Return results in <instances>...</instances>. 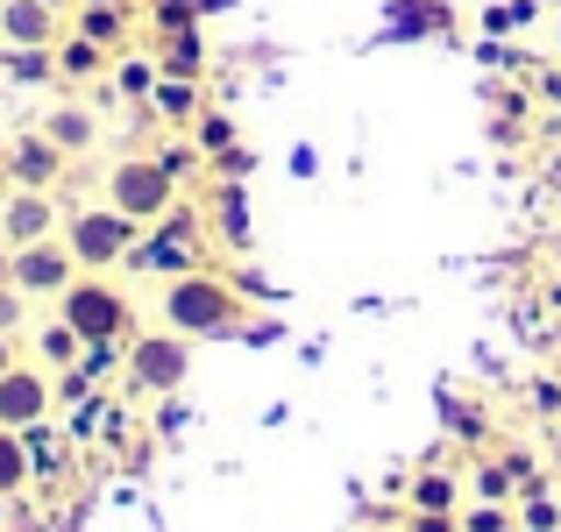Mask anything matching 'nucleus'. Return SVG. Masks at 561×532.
<instances>
[{
  "instance_id": "1",
  "label": "nucleus",
  "mask_w": 561,
  "mask_h": 532,
  "mask_svg": "<svg viewBox=\"0 0 561 532\" xmlns=\"http://www.w3.org/2000/svg\"><path fill=\"white\" fill-rule=\"evenodd\" d=\"M164 327H179L185 342H220V334H242L249 327V305L228 277L214 270H185V277H164V299H157Z\"/></svg>"
},
{
  "instance_id": "2",
  "label": "nucleus",
  "mask_w": 561,
  "mask_h": 532,
  "mask_svg": "<svg viewBox=\"0 0 561 532\" xmlns=\"http://www.w3.org/2000/svg\"><path fill=\"white\" fill-rule=\"evenodd\" d=\"M57 320L79 327V342H136V299L114 285L107 270H79L65 291H57Z\"/></svg>"
},
{
  "instance_id": "3",
  "label": "nucleus",
  "mask_w": 561,
  "mask_h": 532,
  "mask_svg": "<svg viewBox=\"0 0 561 532\" xmlns=\"http://www.w3.org/2000/svg\"><path fill=\"white\" fill-rule=\"evenodd\" d=\"M122 377H128V391L136 397H179V383L192 377V342L179 327H150V334H136L122 355Z\"/></svg>"
},
{
  "instance_id": "4",
  "label": "nucleus",
  "mask_w": 561,
  "mask_h": 532,
  "mask_svg": "<svg viewBox=\"0 0 561 532\" xmlns=\"http://www.w3.org/2000/svg\"><path fill=\"white\" fill-rule=\"evenodd\" d=\"M65 242L71 256H79V270H114V263H128V248L142 242V220H128L122 206H79V213H65Z\"/></svg>"
},
{
  "instance_id": "5",
  "label": "nucleus",
  "mask_w": 561,
  "mask_h": 532,
  "mask_svg": "<svg viewBox=\"0 0 561 532\" xmlns=\"http://www.w3.org/2000/svg\"><path fill=\"white\" fill-rule=\"evenodd\" d=\"M107 206H122L128 220L157 228V220L179 206V177L157 164V150H150V157H122V164L107 171Z\"/></svg>"
},
{
  "instance_id": "6",
  "label": "nucleus",
  "mask_w": 561,
  "mask_h": 532,
  "mask_svg": "<svg viewBox=\"0 0 561 532\" xmlns=\"http://www.w3.org/2000/svg\"><path fill=\"white\" fill-rule=\"evenodd\" d=\"M128 270L136 277H185V270H199V213L171 206L157 228H142V242L128 248Z\"/></svg>"
},
{
  "instance_id": "7",
  "label": "nucleus",
  "mask_w": 561,
  "mask_h": 532,
  "mask_svg": "<svg viewBox=\"0 0 561 532\" xmlns=\"http://www.w3.org/2000/svg\"><path fill=\"white\" fill-rule=\"evenodd\" d=\"M71 277H79V256H71L65 228L43 234V242H28V248H8V285L22 291V299H57Z\"/></svg>"
},
{
  "instance_id": "8",
  "label": "nucleus",
  "mask_w": 561,
  "mask_h": 532,
  "mask_svg": "<svg viewBox=\"0 0 561 532\" xmlns=\"http://www.w3.org/2000/svg\"><path fill=\"white\" fill-rule=\"evenodd\" d=\"M65 171H71V157L57 150L43 128H28V136H14L8 150H0V177L22 185V192H57V185H65Z\"/></svg>"
},
{
  "instance_id": "9",
  "label": "nucleus",
  "mask_w": 561,
  "mask_h": 532,
  "mask_svg": "<svg viewBox=\"0 0 561 532\" xmlns=\"http://www.w3.org/2000/svg\"><path fill=\"white\" fill-rule=\"evenodd\" d=\"M57 405V377L43 362H14L8 377H0V426H14V433H28V426H43Z\"/></svg>"
},
{
  "instance_id": "10",
  "label": "nucleus",
  "mask_w": 561,
  "mask_h": 532,
  "mask_svg": "<svg viewBox=\"0 0 561 532\" xmlns=\"http://www.w3.org/2000/svg\"><path fill=\"white\" fill-rule=\"evenodd\" d=\"M65 228V213H57V192H22L8 185V199H0V248H28L43 242V234Z\"/></svg>"
},
{
  "instance_id": "11",
  "label": "nucleus",
  "mask_w": 561,
  "mask_h": 532,
  "mask_svg": "<svg viewBox=\"0 0 561 532\" xmlns=\"http://www.w3.org/2000/svg\"><path fill=\"white\" fill-rule=\"evenodd\" d=\"M65 14L43 0H0V50H57Z\"/></svg>"
},
{
  "instance_id": "12",
  "label": "nucleus",
  "mask_w": 561,
  "mask_h": 532,
  "mask_svg": "<svg viewBox=\"0 0 561 532\" xmlns=\"http://www.w3.org/2000/svg\"><path fill=\"white\" fill-rule=\"evenodd\" d=\"M114 57H122V50H107V43H93V36H79V28H65V36H57V85L100 79V71H114Z\"/></svg>"
},
{
  "instance_id": "13",
  "label": "nucleus",
  "mask_w": 561,
  "mask_h": 532,
  "mask_svg": "<svg viewBox=\"0 0 561 532\" xmlns=\"http://www.w3.org/2000/svg\"><path fill=\"white\" fill-rule=\"evenodd\" d=\"M128 22H136V0H79V8H71V28L93 36V43H107V50L128 43Z\"/></svg>"
},
{
  "instance_id": "14",
  "label": "nucleus",
  "mask_w": 561,
  "mask_h": 532,
  "mask_svg": "<svg viewBox=\"0 0 561 532\" xmlns=\"http://www.w3.org/2000/svg\"><path fill=\"white\" fill-rule=\"evenodd\" d=\"M142 107H150L157 122H171V128H179V136H185V128H192V122H199V114H206V85H199V79H157Z\"/></svg>"
},
{
  "instance_id": "15",
  "label": "nucleus",
  "mask_w": 561,
  "mask_h": 532,
  "mask_svg": "<svg viewBox=\"0 0 561 532\" xmlns=\"http://www.w3.org/2000/svg\"><path fill=\"white\" fill-rule=\"evenodd\" d=\"M157 79H206L199 22H192V28H164V36H157Z\"/></svg>"
},
{
  "instance_id": "16",
  "label": "nucleus",
  "mask_w": 561,
  "mask_h": 532,
  "mask_svg": "<svg viewBox=\"0 0 561 532\" xmlns=\"http://www.w3.org/2000/svg\"><path fill=\"white\" fill-rule=\"evenodd\" d=\"M43 136H50L65 157H85V150L100 142V114H93V107H79V100H65V107L43 114Z\"/></svg>"
},
{
  "instance_id": "17",
  "label": "nucleus",
  "mask_w": 561,
  "mask_h": 532,
  "mask_svg": "<svg viewBox=\"0 0 561 532\" xmlns=\"http://www.w3.org/2000/svg\"><path fill=\"white\" fill-rule=\"evenodd\" d=\"M405 511H462V476L455 469H420L405 483Z\"/></svg>"
},
{
  "instance_id": "18",
  "label": "nucleus",
  "mask_w": 561,
  "mask_h": 532,
  "mask_svg": "<svg viewBox=\"0 0 561 532\" xmlns=\"http://www.w3.org/2000/svg\"><path fill=\"white\" fill-rule=\"evenodd\" d=\"M36 362L43 369H50V377H57V369H79L85 362V342H79V327H65V320H43V327H36Z\"/></svg>"
},
{
  "instance_id": "19",
  "label": "nucleus",
  "mask_w": 561,
  "mask_h": 532,
  "mask_svg": "<svg viewBox=\"0 0 561 532\" xmlns=\"http://www.w3.org/2000/svg\"><path fill=\"white\" fill-rule=\"evenodd\" d=\"M36 483V454H28V433L0 426V497H22Z\"/></svg>"
},
{
  "instance_id": "20",
  "label": "nucleus",
  "mask_w": 561,
  "mask_h": 532,
  "mask_svg": "<svg viewBox=\"0 0 561 532\" xmlns=\"http://www.w3.org/2000/svg\"><path fill=\"white\" fill-rule=\"evenodd\" d=\"M519 532H561V497L548 490V476L519 490Z\"/></svg>"
},
{
  "instance_id": "21",
  "label": "nucleus",
  "mask_w": 561,
  "mask_h": 532,
  "mask_svg": "<svg viewBox=\"0 0 561 532\" xmlns=\"http://www.w3.org/2000/svg\"><path fill=\"white\" fill-rule=\"evenodd\" d=\"M185 136L199 142V157H220V150H234V142H242V136H234V114H228V107H206L199 122L185 128Z\"/></svg>"
},
{
  "instance_id": "22",
  "label": "nucleus",
  "mask_w": 561,
  "mask_h": 532,
  "mask_svg": "<svg viewBox=\"0 0 561 532\" xmlns=\"http://www.w3.org/2000/svg\"><path fill=\"white\" fill-rule=\"evenodd\" d=\"M0 71L14 85H50L57 79V50H0Z\"/></svg>"
},
{
  "instance_id": "23",
  "label": "nucleus",
  "mask_w": 561,
  "mask_h": 532,
  "mask_svg": "<svg viewBox=\"0 0 561 532\" xmlns=\"http://www.w3.org/2000/svg\"><path fill=\"white\" fill-rule=\"evenodd\" d=\"M469 497H483V505H519V483H512L505 462H477L469 469Z\"/></svg>"
},
{
  "instance_id": "24",
  "label": "nucleus",
  "mask_w": 561,
  "mask_h": 532,
  "mask_svg": "<svg viewBox=\"0 0 561 532\" xmlns=\"http://www.w3.org/2000/svg\"><path fill=\"white\" fill-rule=\"evenodd\" d=\"M214 228H220V242L228 248H249V213H242V192H220V206H214Z\"/></svg>"
},
{
  "instance_id": "25",
  "label": "nucleus",
  "mask_w": 561,
  "mask_h": 532,
  "mask_svg": "<svg viewBox=\"0 0 561 532\" xmlns=\"http://www.w3.org/2000/svg\"><path fill=\"white\" fill-rule=\"evenodd\" d=\"M462 532H519V505H462Z\"/></svg>"
},
{
  "instance_id": "26",
  "label": "nucleus",
  "mask_w": 561,
  "mask_h": 532,
  "mask_svg": "<svg viewBox=\"0 0 561 532\" xmlns=\"http://www.w3.org/2000/svg\"><path fill=\"white\" fill-rule=\"evenodd\" d=\"M157 164L179 177V185H192V177L206 171V157H199V142H192V136H179V142H164V150H157Z\"/></svg>"
},
{
  "instance_id": "27",
  "label": "nucleus",
  "mask_w": 561,
  "mask_h": 532,
  "mask_svg": "<svg viewBox=\"0 0 561 532\" xmlns=\"http://www.w3.org/2000/svg\"><path fill=\"white\" fill-rule=\"evenodd\" d=\"M114 71H122V93H136V100H150V85H157V65H142V57H114Z\"/></svg>"
},
{
  "instance_id": "28",
  "label": "nucleus",
  "mask_w": 561,
  "mask_h": 532,
  "mask_svg": "<svg viewBox=\"0 0 561 532\" xmlns=\"http://www.w3.org/2000/svg\"><path fill=\"white\" fill-rule=\"evenodd\" d=\"M199 8H206V0H157V36H164V28H192V22H199Z\"/></svg>"
},
{
  "instance_id": "29",
  "label": "nucleus",
  "mask_w": 561,
  "mask_h": 532,
  "mask_svg": "<svg viewBox=\"0 0 561 532\" xmlns=\"http://www.w3.org/2000/svg\"><path fill=\"white\" fill-rule=\"evenodd\" d=\"M497 462L512 469V483H519V490H526V483H540V462H534V448H505Z\"/></svg>"
},
{
  "instance_id": "30",
  "label": "nucleus",
  "mask_w": 561,
  "mask_h": 532,
  "mask_svg": "<svg viewBox=\"0 0 561 532\" xmlns=\"http://www.w3.org/2000/svg\"><path fill=\"white\" fill-rule=\"evenodd\" d=\"M405 532H462V511H412Z\"/></svg>"
},
{
  "instance_id": "31",
  "label": "nucleus",
  "mask_w": 561,
  "mask_h": 532,
  "mask_svg": "<svg viewBox=\"0 0 561 532\" xmlns=\"http://www.w3.org/2000/svg\"><path fill=\"white\" fill-rule=\"evenodd\" d=\"M57 397H65V405H85V397H93V377H85V369H57Z\"/></svg>"
},
{
  "instance_id": "32",
  "label": "nucleus",
  "mask_w": 561,
  "mask_h": 532,
  "mask_svg": "<svg viewBox=\"0 0 561 532\" xmlns=\"http://www.w3.org/2000/svg\"><path fill=\"white\" fill-rule=\"evenodd\" d=\"M526 397H534V412L561 419V383H554V377H534V391H526Z\"/></svg>"
},
{
  "instance_id": "33",
  "label": "nucleus",
  "mask_w": 561,
  "mask_h": 532,
  "mask_svg": "<svg viewBox=\"0 0 561 532\" xmlns=\"http://www.w3.org/2000/svg\"><path fill=\"white\" fill-rule=\"evenodd\" d=\"M22 291H14V285H0V334H14V327H22Z\"/></svg>"
},
{
  "instance_id": "34",
  "label": "nucleus",
  "mask_w": 561,
  "mask_h": 532,
  "mask_svg": "<svg viewBox=\"0 0 561 532\" xmlns=\"http://www.w3.org/2000/svg\"><path fill=\"white\" fill-rule=\"evenodd\" d=\"M540 100H554V107H561V65H554V71H540Z\"/></svg>"
},
{
  "instance_id": "35",
  "label": "nucleus",
  "mask_w": 561,
  "mask_h": 532,
  "mask_svg": "<svg viewBox=\"0 0 561 532\" xmlns=\"http://www.w3.org/2000/svg\"><path fill=\"white\" fill-rule=\"evenodd\" d=\"M14 362H22V348H14V334H0V377H8Z\"/></svg>"
},
{
  "instance_id": "36",
  "label": "nucleus",
  "mask_w": 561,
  "mask_h": 532,
  "mask_svg": "<svg viewBox=\"0 0 561 532\" xmlns=\"http://www.w3.org/2000/svg\"><path fill=\"white\" fill-rule=\"evenodd\" d=\"M43 8H57V14H71V8H79V0H43Z\"/></svg>"
},
{
  "instance_id": "37",
  "label": "nucleus",
  "mask_w": 561,
  "mask_h": 532,
  "mask_svg": "<svg viewBox=\"0 0 561 532\" xmlns=\"http://www.w3.org/2000/svg\"><path fill=\"white\" fill-rule=\"evenodd\" d=\"M554 57H561V8H554Z\"/></svg>"
},
{
  "instance_id": "38",
  "label": "nucleus",
  "mask_w": 561,
  "mask_h": 532,
  "mask_svg": "<svg viewBox=\"0 0 561 532\" xmlns=\"http://www.w3.org/2000/svg\"><path fill=\"white\" fill-rule=\"evenodd\" d=\"M8 505H14V497H0V519H8Z\"/></svg>"
},
{
  "instance_id": "39",
  "label": "nucleus",
  "mask_w": 561,
  "mask_h": 532,
  "mask_svg": "<svg viewBox=\"0 0 561 532\" xmlns=\"http://www.w3.org/2000/svg\"><path fill=\"white\" fill-rule=\"evenodd\" d=\"M548 8H561V0H548Z\"/></svg>"
}]
</instances>
